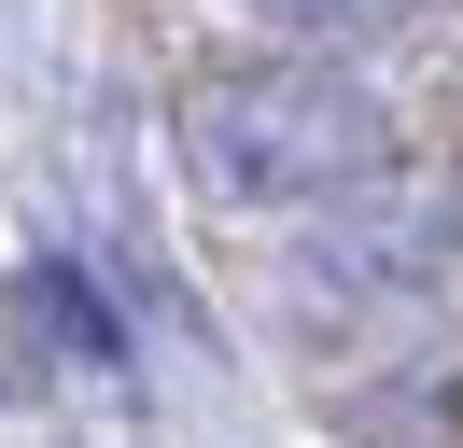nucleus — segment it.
<instances>
[{
  "label": "nucleus",
  "instance_id": "1",
  "mask_svg": "<svg viewBox=\"0 0 463 448\" xmlns=\"http://www.w3.org/2000/svg\"><path fill=\"white\" fill-rule=\"evenodd\" d=\"M169 154L211 210H323L393 168V112L337 56H225L169 98Z\"/></svg>",
  "mask_w": 463,
  "mask_h": 448
},
{
  "label": "nucleus",
  "instance_id": "2",
  "mask_svg": "<svg viewBox=\"0 0 463 448\" xmlns=\"http://www.w3.org/2000/svg\"><path fill=\"white\" fill-rule=\"evenodd\" d=\"M309 224V280L323 294H393V280H435L449 266V238H463V168H365L351 196H323V210H295Z\"/></svg>",
  "mask_w": 463,
  "mask_h": 448
},
{
  "label": "nucleus",
  "instance_id": "3",
  "mask_svg": "<svg viewBox=\"0 0 463 448\" xmlns=\"http://www.w3.org/2000/svg\"><path fill=\"white\" fill-rule=\"evenodd\" d=\"M267 28H295V42H379V28H407L421 0H253Z\"/></svg>",
  "mask_w": 463,
  "mask_h": 448
}]
</instances>
